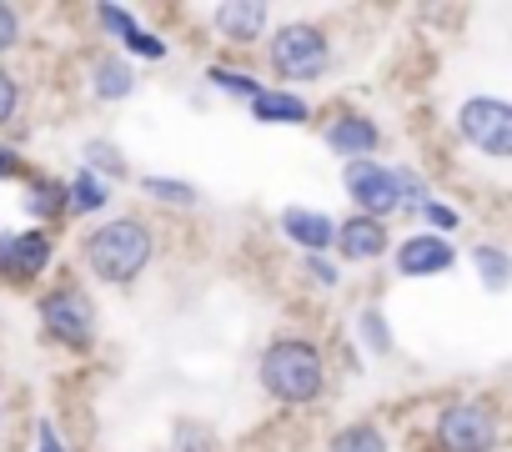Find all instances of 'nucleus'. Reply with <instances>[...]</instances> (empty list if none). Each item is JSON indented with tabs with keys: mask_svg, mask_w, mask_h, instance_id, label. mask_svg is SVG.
Here are the masks:
<instances>
[{
	"mask_svg": "<svg viewBox=\"0 0 512 452\" xmlns=\"http://www.w3.org/2000/svg\"><path fill=\"white\" fill-rule=\"evenodd\" d=\"M256 382H262L267 397L287 402V407H307L322 397L327 387V362H322V347L307 342V337H277L262 362H256Z\"/></svg>",
	"mask_w": 512,
	"mask_h": 452,
	"instance_id": "obj_1",
	"label": "nucleus"
},
{
	"mask_svg": "<svg viewBox=\"0 0 512 452\" xmlns=\"http://www.w3.org/2000/svg\"><path fill=\"white\" fill-rule=\"evenodd\" d=\"M151 252H156L151 226L136 221V216H116L86 237V267L111 287H131L151 267Z\"/></svg>",
	"mask_w": 512,
	"mask_h": 452,
	"instance_id": "obj_2",
	"label": "nucleus"
},
{
	"mask_svg": "<svg viewBox=\"0 0 512 452\" xmlns=\"http://www.w3.org/2000/svg\"><path fill=\"white\" fill-rule=\"evenodd\" d=\"M347 196L357 201V216H372V221H382L387 211H397V206H427V196H422V186L407 176V171H392V166H377L372 156L367 161H347Z\"/></svg>",
	"mask_w": 512,
	"mask_h": 452,
	"instance_id": "obj_3",
	"label": "nucleus"
},
{
	"mask_svg": "<svg viewBox=\"0 0 512 452\" xmlns=\"http://www.w3.org/2000/svg\"><path fill=\"white\" fill-rule=\"evenodd\" d=\"M332 66V41L322 26H282L272 36V71L282 81H317Z\"/></svg>",
	"mask_w": 512,
	"mask_h": 452,
	"instance_id": "obj_4",
	"label": "nucleus"
},
{
	"mask_svg": "<svg viewBox=\"0 0 512 452\" xmlns=\"http://www.w3.org/2000/svg\"><path fill=\"white\" fill-rule=\"evenodd\" d=\"M457 131H462V141L477 146L482 156L507 161V156H512V101H502V96H472V101H462Z\"/></svg>",
	"mask_w": 512,
	"mask_h": 452,
	"instance_id": "obj_5",
	"label": "nucleus"
},
{
	"mask_svg": "<svg viewBox=\"0 0 512 452\" xmlns=\"http://www.w3.org/2000/svg\"><path fill=\"white\" fill-rule=\"evenodd\" d=\"M41 327L61 342V347H91L96 342V302L81 287H56L41 297Z\"/></svg>",
	"mask_w": 512,
	"mask_h": 452,
	"instance_id": "obj_6",
	"label": "nucleus"
},
{
	"mask_svg": "<svg viewBox=\"0 0 512 452\" xmlns=\"http://www.w3.org/2000/svg\"><path fill=\"white\" fill-rule=\"evenodd\" d=\"M437 447L442 452H492L497 447V417L482 402H452L437 417Z\"/></svg>",
	"mask_w": 512,
	"mask_h": 452,
	"instance_id": "obj_7",
	"label": "nucleus"
},
{
	"mask_svg": "<svg viewBox=\"0 0 512 452\" xmlns=\"http://www.w3.org/2000/svg\"><path fill=\"white\" fill-rule=\"evenodd\" d=\"M51 262V237L46 232H11V237H0V277H11V282H31L41 277Z\"/></svg>",
	"mask_w": 512,
	"mask_h": 452,
	"instance_id": "obj_8",
	"label": "nucleus"
},
{
	"mask_svg": "<svg viewBox=\"0 0 512 452\" xmlns=\"http://www.w3.org/2000/svg\"><path fill=\"white\" fill-rule=\"evenodd\" d=\"M457 262L452 242L447 237H432V232H417L397 247V272L402 277H442L447 267Z\"/></svg>",
	"mask_w": 512,
	"mask_h": 452,
	"instance_id": "obj_9",
	"label": "nucleus"
},
{
	"mask_svg": "<svg viewBox=\"0 0 512 452\" xmlns=\"http://www.w3.org/2000/svg\"><path fill=\"white\" fill-rule=\"evenodd\" d=\"M282 232H287V237H292L297 247H307V257H317V252L337 247V221H332L327 211L287 206V211H282Z\"/></svg>",
	"mask_w": 512,
	"mask_h": 452,
	"instance_id": "obj_10",
	"label": "nucleus"
},
{
	"mask_svg": "<svg viewBox=\"0 0 512 452\" xmlns=\"http://www.w3.org/2000/svg\"><path fill=\"white\" fill-rule=\"evenodd\" d=\"M337 252L352 257V262H377L387 252V226L372 221V216H352L337 226Z\"/></svg>",
	"mask_w": 512,
	"mask_h": 452,
	"instance_id": "obj_11",
	"label": "nucleus"
},
{
	"mask_svg": "<svg viewBox=\"0 0 512 452\" xmlns=\"http://www.w3.org/2000/svg\"><path fill=\"white\" fill-rule=\"evenodd\" d=\"M211 21H216V31H221L226 41H236V46L267 36V6H256V0H246V6H241V0H231V6H216Z\"/></svg>",
	"mask_w": 512,
	"mask_h": 452,
	"instance_id": "obj_12",
	"label": "nucleus"
},
{
	"mask_svg": "<svg viewBox=\"0 0 512 452\" xmlns=\"http://www.w3.org/2000/svg\"><path fill=\"white\" fill-rule=\"evenodd\" d=\"M377 141H382V131H377L367 116H337V121L327 126V146H332L337 156H347V161H367V156L377 151Z\"/></svg>",
	"mask_w": 512,
	"mask_h": 452,
	"instance_id": "obj_13",
	"label": "nucleus"
},
{
	"mask_svg": "<svg viewBox=\"0 0 512 452\" xmlns=\"http://www.w3.org/2000/svg\"><path fill=\"white\" fill-rule=\"evenodd\" d=\"M251 111H256V121H272V126H302L307 121V101H297L287 91H262L251 101Z\"/></svg>",
	"mask_w": 512,
	"mask_h": 452,
	"instance_id": "obj_14",
	"label": "nucleus"
},
{
	"mask_svg": "<svg viewBox=\"0 0 512 452\" xmlns=\"http://www.w3.org/2000/svg\"><path fill=\"white\" fill-rule=\"evenodd\" d=\"M131 91H136L131 66L116 61V56H106V61L96 66V96H101V101H121V96H131Z\"/></svg>",
	"mask_w": 512,
	"mask_h": 452,
	"instance_id": "obj_15",
	"label": "nucleus"
},
{
	"mask_svg": "<svg viewBox=\"0 0 512 452\" xmlns=\"http://www.w3.org/2000/svg\"><path fill=\"white\" fill-rule=\"evenodd\" d=\"M327 452H387V437H382L377 422H352V427H342L332 437Z\"/></svg>",
	"mask_w": 512,
	"mask_h": 452,
	"instance_id": "obj_16",
	"label": "nucleus"
},
{
	"mask_svg": "<svg viewBox=\"0 0 512 452\" xmlns=\"http://www.w3.org/2000/svg\"><path fill=\"white\" fill-rule=\"evenodd\" d=\"M472 267H477V277H482L487 292H502V287L512 282V257L497 252V247H477V252H472Z\"/></svg>",
	"mask_w": 512,
	"mask_h": 452,
	"instance_id": "obj_17",
	"label": "nucleus"
},
{
	"mask_svg": "<svg viewBox=\"0 0 512 452\" xmlns=\"http://www.w3.org/2000/svg\"><path fill=\"white\" fill-rule=\"evenodd\" d=\"M106 206V186L91 176V171H81L71 186H66V211H101Z\"/></svg>",
	"mask_w": 512,
	"mask_h": 452,
	"instance_id": "obj_18",
	"label": "nucleus"
},
{
	"mask_svg": "<svg viewBox=\"0 0 512 452\" xmlns=\"http://www.w3.org/2000/svg\"><path fill=\"white\" fill-rule=\"evenodd\" d=\"M86 161L106 176H126V156L111 146V141H86Z\"/></svg>",
	"mask_w": 512,
	"mask_h": 452,
	"instance_id": "obj_19",
	"label": "nucleus"
},
{
	"mask_svg": "<svg viewBox=\"0 0 512 452\" xmlns=\"http://www.w3.org/2000/svg\"><path fill=\"white\" fill-rule=\"evenodd\" d=\"M156 201H176V206H186V201H196V186L191 181H166V176H146L141 181Z\"/></svg>",
	"mask_w": 512,
	"mask_h": 452,
	"instance_id": "obj_20",
	"label": "nucleus"
},
{
	"mask_svg": "<svg viewBox=\"0 0 512 452\" xmlns=\"http://www.w3.org/2000/svg\"><path fill=\"white\" fill-rule=\"evenodd\" d=\"M211 81H216L221 91H231V96H246V101H256V96H262V86H256L251 76H241V71H226V66H216V71H211Z\"/></svg>",
	"mask_w": 512,
	"mask_h": 452,
	"instance_id": "obj_21",
	"label": "nucleus"
},
{
	"mask_svg": "<svg viewBox=\"0 0 512 452\" xmlns=\"http://www.w3.org/2000/svg\"><path fill=\"white\" fill-rule=\"evenodd\" d=\"M16 106H21V86H16V76L6 66H0V126L16 116Z\"/></svg>",
	"mask_w": 512,
	"mask_h": 452,
	"instance_id": "obj_22",
	"label": "nucleus"
},
{
	"mask_svg": "<svg viewBox=\"0 0 512 452\" xmlns=\"http://www.w3.org/2000/svg\"><path fill=\"white\" fill-rule=\"evenodd\" d=\"M96 16H101V26H106V31H116V36H121V41H131V36H136V31H141V26H136V21H131V11H116V6H101V11H96Z\"/></svg>",
	"mask_w": 512,
	"mask_h": 452,
	"instance_id": "obj_23",
	"label": "nucleus"
},
{
	"mask_svg": "<svg viewBox=\"0 0 512 452\" xmlns=\"http://www.w3.org/2000/svg\"><path fill=\"white\" fill-rule=\"evenodd\" d=\"M16 41H21V16H16V6H0V56H6Z\"/></svg>",
	"mask_w": 512,
	"mask_h": 452,
	"instance_id": "obj_24",
	"label": "nucleus"
},
{
	"mask_svg": "<svg viewBox=\"0 0 512 452\" xmlns=\"http://www.w3.org/2000/svg\"><path fill=\"white\" fill-rule=\"evenodd\" d=\"M362 337H367L377 352H387L392 337H387V327H382V312H362Z\"/></svg>",
	"mask_w": 512,
	"mask_h": 452,
	"instance_id": "obj_25",
	"label": "nucleus"
},
{
	"mask_svg": "<svg viewBox=\"0 0 512 452\" xmlns=\"http://www.w3.org/2000/svg\"><path fill=\"white\" fill-rule=\"evenodd\" d=\"M422 216H427L432 226H442V232H452V226H457V216H452L447 206H437V201H427V206H422Z\"/></svg>",
	"mask_w": 512,
	"mask_h": 452,
	"instance_id": "obj_26",
	"label": "nucleus"
},
{
	"mask_svg": "<svg viewBox=\"0 0 512 452\" xmlns=\"http://www.w3.org/2000/svg\"><path fill=\"white\" fill-rule=\"evenodd\" d=\"M56 196H61V186H56V181H41L31 206H36V211H56Z\"/></svg>",
	"mask_w": 512,
	"mask_h": 452,
	"instance_id": "obj_27",
	"label": "nucleus"
},
{
	"mask_svg": "<svg viewBox=\"0 0 512 452\" xmlns=\"http://www.w3.org/2000/svg\"><path fill=\"white\" fill-rule=\"evenodd\" d=\"M307 272H312L322 287H337V267H332V262H322V257H307Z\"/></svg>",
	"mask_w": 512,
	"mask_h": 452,
	"instance_id": "obj_28",
	"label": "nucleus"
},
{
	"mask_svg": "<svg viewBox=\"0 0 512 452\" xmlns=\"http://www.w3.org/2000/svg\"><path fill=\"white\" fill-rule=\"evenodd\" d=\"M0 176H21V156L0 146Z\"/></svg>",
	"mask_w": 512,
	"mask_h": 452,
	"instance_id": "obj_29",
	"label": "nucleus"
},
{
	"mask_svg": "<svg viewBox=\"0 0 512 452\" xmlns=\"http://www.w3.org/2000/svg\"><path fill=\"white\" fill-rule=\"evenodd\" d=\"M41 452H61V442H56V432H51V427H41Z\"/></svg>",
	"mask_w": 512,
	"mask_h": 452,
	"instance_id": "obj_30",
	"label": "nucleus"
}]
</instances>
